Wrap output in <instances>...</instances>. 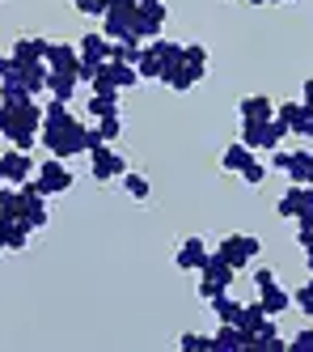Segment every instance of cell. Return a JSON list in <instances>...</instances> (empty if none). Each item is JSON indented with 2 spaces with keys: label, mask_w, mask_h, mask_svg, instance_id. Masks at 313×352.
Returning <instances> with one entry per match:
<instances>
[{
  "label": "cell",
  "mask_w": 313,
  "mask_h": 352,
  "mask_svg": "<svg viewBox=\"0 0 313 352\" xmlns=\"http://www.w3.org/2000/svg\"><path fill=\"white\" fill-rule=\"evenodd\" d=\"M263 179H267V166L254 157V162H250V166L242 170V183H250V187H263Z\"/></svg>",
  "instance_id": "33"
},
{
  "label": "cell",
  "mask_w": 313,
  "mask_h": 352,
  "mask_svg": "<svg viewBox=\"0 0 313 352\" xmlns=\"http://www.w3.org/2000/svg\"><path fill=\"white\" fill-rule=\"evenodd\" d=\"M250 5H297V0H250Z\"/></svg>",
  "instance_id": "41"
},
{
  "label": "cell",
  "mask_w": 313,
  "mask_h": 352,
  "mask_svg": "<svg viewBox=\"0 0 313 352\" xmlns=\"http://www.w3.org/2000/svg\"><path fill=\"white\" fill-rule=\"evenodd\" d=\"M140 81H161V64H156L152 60V52H148V47H144V56H140Z\"/></svg>",
  "instance_id": "32"
},
{
  "label": "cell",
  "mask_w": 313,
  "mask_h": 352,
  "mask_svg": "<svg viewBox=\"0 0 313 352\" xmlns=\"http://www.w3.org/2000/svg\"><path fill=\"white\" fill-rule=\"evenodd\" d=\"M178 348L182 352H212V336H199V331H187L178 340Z\"/></svg>",
  "instance_id": "31"
},
{
  "label": "cell",
  "mask_w": 313,
  "mask_h": 352,
  "mask_svg": "<svg viewBox=\"0 0 313 352\" xmlns=\"http://www.w3.org/2000/svg\"><path fill=\"white\" fill-rule=\"evenodd\" d=\"M97 77H106L111 85H119V89H132V85H140V68L136 64H119V60H106L102 64V72Z\"/></svg>",
  "instance_id": "19"
},
{
  "label": "cell",
  "mask_w": 313,
  "mask_h": 352,
  "mask_svg": "<svg viewBox=\"0 0 313 352\" xmlns=\"http://www.w3.org/2000/svg\"><path fill=\"white\" fill-rule=\"evenodd\" d=\"M288 162H292V153H283V148H275V162H271V166H275V170H288Z\"/></svg>",
  "instance_id": "39"
},
{
  "label": "cell",
  "mask_w": 313,
  "mask_h": 352,
  "mask_svg": "<svg viewBox=\"0 0 313 352\" xmlns=\"http://www.w3.org/2000/svg\"><path fill=\"white\" fill-rule=\"evenodd\" d=\"M123 107V89H106V94H89V115L93 119H106V115H119Z\"/></svg>",
  "instance_id": "24"
},
{
  "label": "cell",
  "mask_w": 313,
  "mask_h": 352,
  "mask_svg": "<svg viewBox=\"0 0 313 352\" xmlns=\"http://www.w3.org/2000/svg\"><path fill=\"white\" fill-rule=\"evenodd\" d=\"M275 212H279L283 221H297V225H313V187H305V183H292L288 191L279 195Z\"/></svg>",
  "instance_id": "5"
},
{
  "label": "cell",
  "mask_w": 313,
  "mask_h": 352,
  "mask_svg": "<svg viewBox=\"0 0 313 352\" xmlns=\"http://www.w3.org/2000/svg\"><path fill=\"white\" fill-rule=\"evenodd\" d=\"M30 234H34V225L25 221V217H17V221H0V250H21L25 242H30Z\"/></svg>",
  "instance_id": "16"
},
{
  "label": "cell",
  "mask_w": 313,
  "mask_h": 352,
  "mask_svg": "<svg viewBox=\"0 0 313 352\" xmlns=\"http://www.w3.org/2000/svg\"><path fill=\"white\" fill-rule=\"evenodd\" d=\"M212 352H246L242 327H237V322H220V331L212 336Z\"/></svg>",
  "instance_id": "21"
},
{
  "label": "cell",
  "mask_w": 313,
  "mask_h": 352,
  "mask_svg": "<svg viewBox=\"0 0 313 352\" xmlns=\"http://www.w3.org/2000/svg\"><path fill=\"white\" fill-rule=\"evenodd\" d=\"M263 306H242V314H237V327H242V340H246V352H254V336H258V327H263Z\"/></svg>",
  "instance_id": "20"
},
{
  "label": "cell",
  "mask_w": 313,
  "mask_h": 352,
  "mask_svg": "<svg viewBox=\"0 0 313 352\" xmlns=\"http://www.w3.org/2000/svg\"><path fill=\"white\" fill-rule=\"evenodd\" d=\"M288 352H313V327H305V331H297L288 340Z\"/></svg>",
  "instance_id": "34"
},
{
  "label": "cell",
  "mask_w": 313,
  "mask_h": 352,
  "mask_svg": "<svg viewBox=\"0 0 313 352\" xmlns=\"http://www.w3.org/2000/svg\"><path fill=\"white\" fill-rule=\"evenodd\" d=\"M288 136H292V132L283 128L279 119H267V123H242V144H246V148H254V153H258V148L275 153V148L288 140Z\"/></svg>",
  "instance_id": "4"
},
{
  "label": "cell",
  "mask_w": 313,
  "mask_h": 352,
  "mask_svg": "<svg viewBox=\"0 0 313 352\" xmlns=\"http://www.w3.org/2000/svg\"><path fill=\"white\" fill-rule=\"evenodd\" d=\"M13 77H21V64L13 56H0V81H13Z\"/></svg>",
  "instance_id": "37"
},
{
  "label": "cell",
  "mask_w": 313,
  "mask_h": 352,
  "mask_svg": "<svg viewBox=\"0 0 313 352\" xmlns=\"http://www.w3.org/2000/svg\"><path fill=\"white\" fill-rule=\"evenodd\" d=\"M140 56H144V47H140L136 38H119V43H111V60H119V64H140Z\"/></svg>",
  "instance_id": "27"
},
{
  "label": "cell",
  "mask_w": 313,
  "mask_h": 352,
  "mask_svg": "<svg viewBox=\"0 0 313 352\" xmlns=\"http://www.w3.org/2000/svg\"><path fill=\"white\" fill-rule=\"evenodd\" d=\"M76 89H81V77H76V72H51V77H47L51 102H72Z\"/></svg>",
  "instance_id": "18"
},
{
  "label": "cell",
  "mask_w": 313,
  "mask_h": 352,
  "mask_svg": "<svg viewBox=\"0 0 313 352\" xmlns=\"http://www.w3.org/2000/svg\"><path fill=\"white\" fill-rule=\"evenodd\" d=\"M297 242H301L305 250H313V225H297Z\"/></svg>",
  "instance_id": "38"
},
{
  "label": "cell",
  "mask_w": 313,
  "mask_h": 352,
  "mask_svg": "<svg viewBox=\"0 0 313 352\" xmlns=\"http://www.w3.org/2000/svg\"><path fill=\"white\" fill-rule=\"evenodd\" d=\"M275 285H279V280H275L271 267H258V272H254V289H258V293H263V289H275Z\"/></svg>",
  "instance_id": "36"
},
{
  "label": "cell",
  "mask_w": 313,
  "mask_h": 352,
  "mask_svg": "<svg viewBox=\"0 0 313 352\" xmlns=\"http://www.w3.org/2000/svg\"><path fill=\"white\" fill-rule=\"evenodd\" d=\"M47 77H51V68H47V64H30V68H21V85L30 89L34 98H38V94H47Z\"/></svg>",
  "instance_id": "26"
},
{
  "label": "cell",
  "mask_w": 313,
  "mask_h": 352,
  "mask_svg": "<svg viewBox=\"0 0 313 352\" xmlns=\"http://www.w3.org/2000/svg\"><path fill=\"white\" fill-rule=\"evenodd\" d=\"M216 255L233 267V272H246L258 263V255H263V242H258L254 234H229L220 246H216Z\"/></svg>",
  "instance_id": "3"
},
{
  "label": "cell",
  "mask_w": 313,
  "mask_h": 352,
  "mask_svg": "<svg viewBox=\"0 0 313 352\" xmlns=\"http://www.w3.org/2000/svg\"><path fill=\"white\" fill-rule=\"evenodd\" d=\"M229 285H233V267L212 250V255H207V263H203V272H199V297L212 301V297L229 293Z\"/></svg>",
  "instance_id": "6"
},
{
  "label": "cell",
  "mask_w": 313,
  "mask_h": 352,
  "mask_svg": "<svg viewBox=\"0 0 313 352\" xmlns=\"http://www.w3.org/2000/svg\"><path fill=\"white\" fill-rule=\"evenodd\" d=\"M123 191L132 195V199H148V195H152V183H148V179H140V174H132V170H127V174H123Z\"/></svg>",
  "instance_id": "30"
},
{
  "label": "cell",
  "mask_w": 313,
  "mask_h": 352,
  "mask_svg": "<svg viewBox=\"0 0 313 352\" xmlns=\"http://www.w3.org/2000/svg\"><path fill=\"white\" fill-rule=\"evenodd\" d=\"M301 102H305V107H313V77H309V81H305V89H301Z\"/></svg>",
  "instance_id": "40"
},
{
  "label": "cell",
  "mask_w": 313,
  "mask_h": 352,
  "mask_svg": "<svg viewBox=\"0 0 313 352\" xmlns=\"http://www.w3.org/2000/svg\"><path fill=\"white\" fill-rule=\"evenodd\" d=\"M305 263H309V276H313V250H305Z\"/></svg>",
  "instance_id": "42"
},
{
  "label": "cell",
  "mask_w": 313,
  "mask_h": 352,
  "mask_svg": "<svg viewBox=\"0 0 313 352\" xmlns=\"http://www.w3.org/2000/svg\"><path fill=\"white\" fill-rule=\"evenodd\" d=\"M148 52H152L156 64H161V81L182 64V43H174V38H152V43H148Z\"/></svg>",
  "instance_id": "15"
},
{
  "label": "cell",
  "mask_w": 313,
  "mask_h": 352,
  "mask_svg": "<svg viewBox=\"0 0 313 352\" xmlns=\"http://www.w3.org/2000/svg\"><path fill=\"white\" fill-rule=\"evenodd\" d=\"M38 140L51 148V157H64V162H72V157H89L93 148L106 144L97 128H89L81 115L68 111V102H51V107H43V132H38Z\"/></svg>",
  "instance_id": "1"
},
{
  "label": "cell",
  "mask_w": 313,
  "mask_h": 352,
  "mask_svg": "<svg viewBox=\"0 0 313 352\" xmlns=\"http://www.w3.org/2000/svg\"><path fill=\"white\" fill-rule=\"evenodd\" d=\"M0 162H5V183L9 187H21V183H30L38 174L34 157L25 153V148H9V153H0Z\"/></svg>",
  "instance_id": "10"
},
{
  "label": "cell",
  "mask_w": 313,
  "mask_h": 352,
  "mask_svg": "<svg viewBox=\"0 0 313 352\" xmlns=\"http://www.w3.org/2000/svg\"><path fill=\"white\" fill-rule=\"evenodd\" d=\"M21 68H30V64H47V38H34V34H25L13 43V52H9Z\"/></svg>",
  "instance_id": "14"
},
{
  "label": "cell",
  "mask_w": 313,
  "mask_h": 352,
  "mask_svg": "<svg viewBox=\"0 0 313 352\" xmlns=\"http://www.w3.org/2000/svg\"><path fill=\"white\" fill-rule=\"evenodd\" d=\"M203 77H207V64H191V60H182V64L170 72V77H165L161 85H170L174 94H187V89H195Z\"/></svg>",
  "instance_id": "12"
},
{
  "label": "cell",
  "mask_w": 313,
  "mask_h": 352,
  "mask_svg": "<svg viewBox=\"0 0 313 352\" xmlns=\"http://www.w3.org/2000/svg\"><path fill=\"white\" fill-rule=\"evenodd\" d=\"M34 183L43 187V195H47V199H51V195H64V191H72V170H68V162H64V157H51V162H43V166H38Z\"/></svg>",
  "instance_id": "8"
},
{
  "label": "cell",
  "mask_w": 313,
  "mask_h": 352,
  "mask_svg": "<svg viewBox=\"0 0 313 352\" xmlns=\"http://www.w3.org/2000/svg\"><path fill=\"white\" fill-rule=\"evenodd\" d=\"M127 170H132V166H127V157L119 153V148H111V144H102V148H93V153H89L93 183H115V179H123Z\"/></svg>",
  "instance_id": "7"
},
{
  "label": "cell",
  "mask_w": 313,
  "mask_h": 352,
  "mask_svg": "<svg viewBox=\"0 0 313 352\" xmlns=\"http://www.w3.org/2000/svg\"><path fill=\"white\" fill-rule=\"evenodd\" d=\"M212 314H216L220 322H237V314H242V301L233 297V293H220V297H212Z\"/></svg>",
  "instance_id": "28"
},
{
  "label": "cell",
  "mask_w": 313,
  "mask_h": 352,
  "mask_svg": "<svg viewBox=\"0 0 313 352\" xmlns=\"http://www.w3.org/2000/svg\"><path fill=\"white\" fill-rule=\"evenodd\" d=\"M275 119H279L292 136L313 140V107H305V102H283V107H275Z\"/></svg>",
  "instance_id": "9"
},
{
  "label": "cell",
  "mask_w": 313,
  "mask_h": 352,
  "mask_svg": "<svg viewBox=\"0 0 313 352\" xmlns=\"http://www.w3.org/2000/svg\"><path fill=\"white\" fill-rule=\"evenodd\" d=\"M275 119V102L267 94H246L242 98V123H267Z\"/></svg>",
  "instance_id": "17"
},
{
  "label": "cell",
  "mask_w": 313,
  "mask_h": 352,
  "mask_svg": "<svg viewBox=\"0 0 313 352\" xmlns=\"http://www.w3.org/2000/svg\"><path fill=\"white\" fill-rule=\"evenodd\" d=\"M207 255H212V246H207L203 238H187V242L178 246V255H174V263H178L182 272H203Z\"/></svg>",
  "instance_id": "11"
},
{
  "label": "cell",
  "mask_w": 313,
  "mask_h": 352,
  "mask_svg": "<svg viewBox=\"0 0 313 352\" xmlns=\"http://www.w3.org/2000/svg\"><path fill=\"white\" fill-rule=\"evenodd\" d=\"M0 187H5V162H0Z\"/></svg>",
  "instance_id": "43"
},
{
  "label": "cell",
  "mask_w": 313,
  "mask_h": 352,
  "mask_svg": "<svg viewBox=\"0 0 313 352\" xmlns=\"http://www.w3.org/2000/svg\"><path fill=\"white\" fill-rule=\"evenodd\" d=\"M47 68L51 72H76L81 68V52L72 43H47Z\"/></svg>",
  "instance_id": "13"
},
{
  "label": "cell",
  "mask_w": 313,
  "mask_h": 352,
  "mask_svg": "<svg viewBox=\"0 0 313 352\" xmlns=\"http://www.w3.org/2000/svg\"><path fill=\"white\" fill-rule=\"evenodd\" d=\"M258 306H263V314L275 318V314H283V310H292V293L279 289V285H275V289H263V293H258Z\"/></svg>",
  "instance_id": "25"
},
{
  "label": "cell",
  "mask_w": 313,
  "mask_h": 352,
  "mask_svg": "<svg viewBox=\"0 0 313 352\" xmlns=\"http://www.w3.org/2000/svg\"><path fill=\"white\" fill-rule=\"evenodd\" d=\"M182 60H191V64H207V47H203V43H182Z\"/></svg>",
  "instance_id": "35"
},
{
  "label": "cell",
  "mask_w": 313,
  "mask_h": 352,
  "mask_svg": "<svg viewBox=\"0 0 313 352\" xmlns=\"http://www.w3.org/2000/svg\"><path fill=\"white\" fill-rule=\"evenodd\" d=\"M97 132H102V140H106V144H111V140H119V136L127 132L123 111H119V115H106V119H97Z\"/></svg>",
  "instance_id": "29"
},
{
  "label": "cell",
  "mask_w": 313,
  "mask_h": 352,
  "mask_svg": "<svg viewBox=\"0 0 313 352\" xmlns=\"http://www.w3.org/2000/svg\"><path fill=\"white\" fill-rule=\"evenodd\" d=\"M283 174H288L292 183H305V187H313V148H297Z\"/></svg>",
  "instance_id": "22"
},
{
  "label": "cell",
  "mask_w": 313,
  "mask_h": 352,
  "mask_svg": "<svg viewBox=\"0 0 313 352\" xmlns=\"http://www.w3.org/2000/svg\"><path fill=\"white\" fill-rule=\"evenodd\" d=\"M254 162V148H246L242 140H233L224 153H220V166H224V174H242L246 166Z\"/></svg>",
  "instance_id": "23"
},
{
  "label": "cell",
  "mask_w": 313,
  "mask_h": 352,
  "mask_svg": "<svg viewBox=\"0 0 313 352\" xmlns=\"http://www.w3.org/2000/svg\"><path fill=\"white\" fill-rule=\"evenodd\" d=\"M38 132H43V107L34 98H25V102H0V136L13 148L30 153L38 144Z\"/></svg>",
  "instance_id": "2"
}]
</instances>
